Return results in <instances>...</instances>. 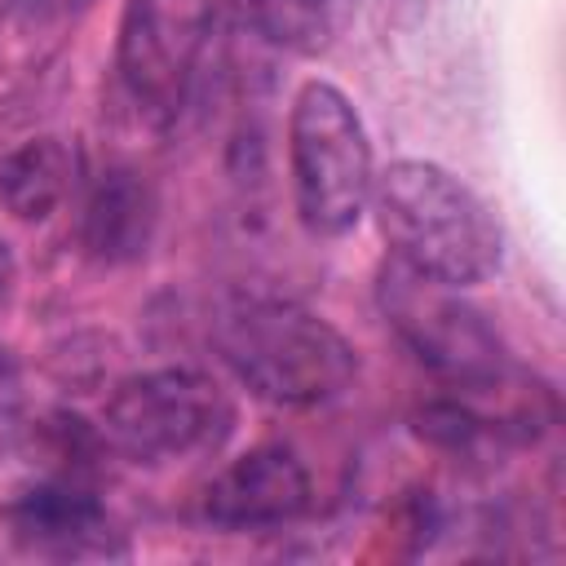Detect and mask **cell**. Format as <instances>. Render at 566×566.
Returning <instances> with one entry per match:
<instances>
[{"mask_svg":"<svg viewBox=\"0 0 566 566\" xmlns=\"http://www.w3.org/2000/svg\"><path fill=\"white\" fill-rule=\"evenodd\" d=\"M371 212L398 265L473 287L504 261V230L482 195L429 159H398L371 181Z\"/></svg>","mask_w":566,"mask_h":566,"instance_id":"obj_1","label":"cell"},{"mask_svg":"<svg viewBox=\"0 0 566 566\" xmlns=\"http://www.w3.org/2000/svg\"><path fill=\"white\" fill-rule=\"evenodd\" d=\"M212 349L261 402L323 407L358 376L354 345L314 310L270 296H234L212 318Z\"/></svg>","mask_w":566,"mask_h":566,"instance_id":"obj_2","label":"cell"},{"mask_svg":"<svg viewBox=\"0 0 566 566\" xmlns=\"http://www.w3.org/2000/svg\"><path fill=\"white\" fill-rule=\"evenodd\" d=\"M287 172L296 217L318 239L349 234L371 199L376 159L354 102L327 84L305 80L287 111Z\"/></svg>","mask_w":566,"mask_h":566,"instance_id":"obj_3","label":"cell"},{"mask_svg":"<svg viewBox=\"0 0 566 566\" xmlns=\"http://www.w3.org/2000/svg\"><path fill=\"white\" fill-rule=\"evenodd\" d=\"M239 424L230 389L199 367H155L115 385L102 407V438L133 464L168 469L217 455Z\"/></svg>","mask_w":566,"mask_h":566,"instance_id":"obj_4","label":"cell"},{"mask_svg":"<svg viewBox=\"0 0 566 566\" xmlns=\"http://www.w3.org/2000/svg\"><path fill=\"white\" fill-rule=\"evenodd\" d=\"M380 310L389 327L407 340V349L442 376L455 398H482V394H509L517 380V367L491 323L460 296V287H447L438 279H424L398 261L380 274Z\"/></svg>","mask_w":566,"mask_h":566,"instance_id":"obj_5","label":"cell"},{"mask_svg":"<svg viewBox=\"0 0 566 566\" xmlns=\"http://www.w3.org/2000/svg\"><path fill=\"white\" fill-rule=\"evenodd\" d=\"M217 0H124L119 84L150 119H172L195 84V66L212 35Z\"/></svg>","mask_w":566,"mask_h":566,"instance_id":"obj_6","label":"cell"},{"mask_svg":"<svg viewBox=\"0 0 566 566\" xmlns=\"http://www.w3.org/2000/svg\"><path fill=\"white\" fill-rule=\"evenodd\" d=\"M310 509V473L283 442L234 455L203 486V517L221 531H279Z\"/></svg>","mask_w":566,"mask_h":566,"instance_id":"obj_7","label":"cell"},{"mask_svg":"<svg viewBox=\"0 0 566 566\" xmlns=\"http://www.w3.org/2000/svg\"><path fill=\"white\" fill-rule=\"evenodd\" d=\"M9 535L31 557L84 562V557H124V535L93 491L75 482H40L9 509Z\"/></svg>","mask_w":566,"mask_h":566,"instance_id":"obj_8","label":"cell"},{"mask_svg":"<svg viewBox=\"0 0 566 566\" xmlns=\"http://www.w3.org/2000/svg\"><path fill=\"white\" fill-rule=\"evenodd\" d=\"M155 221H159V199L150 181L133 168H111L93 181L84 199L80 243L93 261H106V265L137 261L155 239Z\"/></svg>","mask_w":566,"mask_h":566,"instance_id":"obj_9","label":"cell"},{"mask_svg":"<svg viewBox=\"0 0 566 566\" xmlns=\"http://www.w3.org/2000/svg\"><path fill=\"white\" fill-rule=\"evenodd\" d=\"M80 186V150L66 137H31L0 159V203L18 221H49Z\"/></svg>","mask_w":566,"mask_h":566,"instance_id":"obj_10","label":"cell"},{"mask_svg":"<svg viewBox=\"0 0 566 566\" xmlns=\"http://www.w3.org/2000/svg\"><path fill=\"white\" fill-rule=\"evenodd\" d=\"M363 0H252L256 35L292 57H318L345 40Z\"/></svg>","mask_w":566,"mask_h":566,"instance_id":"obj_11","label":"cell"},{"mask_svg":"<svg viewBox=\"0 0 566 566\" xmlns=\"http://www.w3.org/2000/svg\"><path fill=\"white\" fill-rule=\"evenodd\" d=\"M13 283H18V265H13V252H9V243L0 239V301L13 292Z\"/></svg>","mask_w":566,"mask_h":566,"instance_id":"obj_12","label":"cell"},{"mask_svg":"<svg viewBox=\"0 0 566 566\" xmlns=\"http://www.w3.org/2000/svg\"><path fill=\"white\" fill-rule=\"evenodd\" d=\"M9 385H13V376H9V358H4V349H0V398L9 394Z\"/></svg>","mask_w":566,"mask_h":566,"instance_id":"obj_13","label":"cell"}]
</instances>
